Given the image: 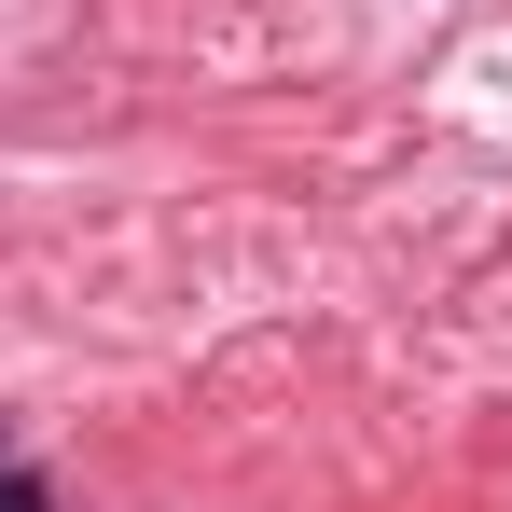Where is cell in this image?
<instances>
[{
    "label": "cell",
    "instance_id": "cell-1",
    "mask_svg": "<svg viewBox=\"0 0 512 512\" xmlns=\"http://www.w3.org/2000/svg\"><path fill=\"white\" fill-rule=\"evenodd\" d=\"M0 512H42V485H28V471H0Z\"/></svg>",
    "mask_w": 512,
    "mask_h": 512
}]
</instances>
